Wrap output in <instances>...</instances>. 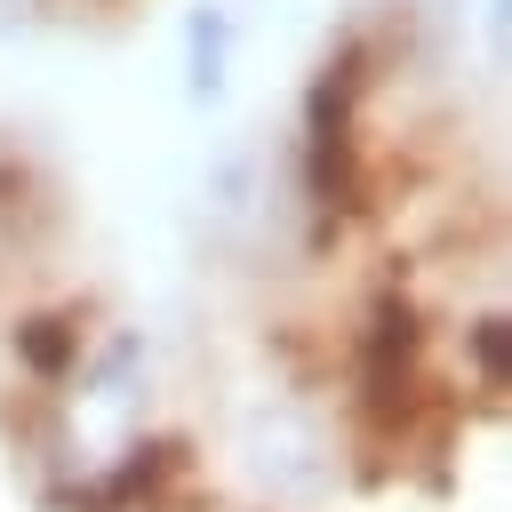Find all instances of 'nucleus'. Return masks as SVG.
Masks as SVG:
<instances>
[{"label":"nucleus","mask_w":512,"mask_h":512,"mask_svg":"<svg viewBox=\"0 0 512 512\" xmlns=\"http://www.w3.org/2000/svg\"><path fill=\"white\" fill-rule=\"evenodd\" d=\"M224 88V16H192V96Z\"/></svg>","instance_id":"obj_1"}]
</instances>
